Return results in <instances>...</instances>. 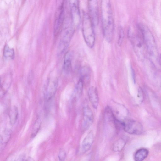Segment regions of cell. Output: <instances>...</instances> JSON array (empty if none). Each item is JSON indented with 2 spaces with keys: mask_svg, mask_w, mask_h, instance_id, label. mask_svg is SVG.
I'll list each match as a JSON object with an SVG mask.
<instances>
[{
  "mask_svg": "<svg viewBox=\"0 0 161 161\" xmlns=\"http://www.w3.org/2000/svg\"><path fill=\"white\" fill-rule=\"evenodd\" d=\"M64 9L63 3L61 4L55 15L54 26V34L57 36L61 31L64 20Z\"/></svg>",
  "mask_w": 161,
  "mask_h": 161,
  "instance_id": "obj_8",
  "label": "cell"
},
{
  "mask_svg": "<svg viewBox=\"0 0 161 161\" xmlns=\"http://www.w3.org/2000/svg\"><path fill=\"white\" fill-rule=\"evenodd\" d=\"M3 54L4 57L6 59L12 60L14 58V49L10 48L7 44L4 47Z\"/></svg>",
  "mask_w": 161,
  "mask_h": 161,
  "instance_id": "obj_19",
  "label": "cell"
},
{
  "mask_svg": "<svg viewBox=\"0 0 161 161\" xmlns=\"http://www.w3.org/2000/svg\"><path fill=\"white\" fill-rule=\"evenodd\" d=\"M123 128L127 133L140 135L143 132L142 125L139 122L131 119H125L123 122Z\"/></svg>",
  "mask_w": 161,
  "mask_h": 161,
  "instance_id": "obj_7",
  "label": "cell"
},
{
  "mask_svg": "<svg viewBox=\"0 0 161 161\" xmlns=\"http://www.w3.org/2000/svg\"><path fill=\"white\" fill-rule=\"evenodd\" d=\"M94 139L93 131L91 130L83 140L81 145L80 153L84 154L88 151L91 148Z\"/></svg>",
  "mask_w": 161,
  "mask_h": 161,
  "instance_id": "obj_11",
  "label": "cell"
},
{
  "mask_svg": "<svg viewBox=\"0 0 161 161\" xmlns=\"http://www.w3.org/2000/svg\"><path fill=\"white\" fill-rule=\"evenodd\" d=\"M138 27L141 33L146 48L149 56L153 60L154 59L160 64V55H159L155 39L150 31L146 26L142 24H138Z\"/></svg>",
  "mask_w": 161,
  "mask_h": 161,
  "instance_id": "obj_2",
  "label": "cell"
},
{
  "mask_svg": "<svg viewBox=\"0 0 161 161\" xmlns=\"http://www.w3.org/2000/svg\"><path fill=\"white\" fill-rule=\"evenodd\" d=\"M83 128L86 130L92 125L94 119L92 110L88 106H84L83 108Z\"/></svg>",
  "mask_w": 161,
  "mask_h": 161,
  "instance_id": "obj_10",
  "label": "cell"
},
{
  "mask_svg": "<svg viewBox=\"0 0 161 161\" xmlns=\"http://www.w3.org/2000/svg\"><path fill=\"white\" fill-rule=\"evenodd\" d=\"M80 72V78L82 80L84 83L85 82H88L91 74V71L89 67L86 66L83 67L81 69Z\"/></svg>",
  "mask_w": 161,
  "mask_h": 161,
  "instance_id": "obj_18",
  "label": "cell"
},
{
  "mask_svg": "<svg viewBox=\"0 0 161 161\" xmlns=\"http://www.w3.org/2000/svg\"><path fill=\"white\" fill-rule=\"evenodd\" d=\"M131 72L132 77V79L133 80V81L135 83L136 81V76L135 72H134V70L132 67H131Z\"/></svg>",
  "mask_w": 161,
  "mask_h": 161,
  "instance_id": "obj_25",
  "label": "cell"
},
{
  "mask_svg": "<svg viewBox=\"0 0 161 161\" xmlns=\"http://www.w3.org/2000/svg\"><path fill=\"white\" fill-rule=\"evenodd\" d=\"M124 37V33L122 29L121 28L120 30L119 37L118 41V44L119 46L122 44Z\"/></svg>",
  "mask_w": 161,
  "mask_h": 161,
  "instance_id": "obj_24",
  "label": "cell"
},
{
  "mask_svg": "<svg viewBox=\"0 0 161 161\" xmlns=\"http://www.w3.org/2000/svg\"><path fill=\"white\" fill-rule=\"evenodd\" d=\"M58 86V81L55 79H49L44 89V97L45 103L48 104L53 100L55 94Z\"/></svg>",
  "mask_w": 161,
  "mask_h": 161,
  "instance_id": "obj_6",
  "label": "cell"
},
{
  "mask_svg": "<svg viewBox=\"0 0 161 161\" xmlns=\"http://www.w3.org/2000/svg\"><path fill=\"white\" fill-rule=\"evenodd\" d=\"M126 144L125 140L120 138L115 142L113 144V149L115 152H120L124 148Z\"/></svg>",
  "mask_w": 161,
  "mask_h": 161,
  "instance_id": "obj_21",
  "label": "cell"
},
{
  "mask_svg": "<svg viewBox=\"0 0 161 161\" xmlns=\"http://www.w3.org/2000/svg\"><path fill=\"white\" fill-rule=\"evenodd\" d=\"M72 24L75 28L79 25L80 22V14L79 0H69Z\"/></svg>",
  "mask_w": 161,
  "mask_h": 161,
  "instance_id": "obj_9",
  "label": "cell"
},
{
  "mask_svg": "<svg viewBox=\"0 0 161 161\" xmlns=\"http://www.w3.org/2000/svg\"><path fill=\"white\" fill-rule=\"evenodd\" d=\"M128 37L137 57L140 60H143L145 58L146 48L142 37L135 35L130 31L128 33Z\"/></svg>",
  "mask_w": 161,
  "mask_h": 161,
  "instance_id": "obj_5",
  "label": "cell"
},
{
  "mask_svg": "<svg viewBox=\"0 0 161 161\" xmlns=\"http://www.w3.org/2000/svg\"><path fill=\"white\" fill-rule=\"evenodd\" d=\"M41 121L40 119L38 117L36 120L33 128L31 135V137L34 138L37 135L40 128Z\"/></svg>",
  "mask_w": 161,
  "mask_h": 161,
  "instance_id": "obj_22",
  "label": "cell"
},
{
  "mask_svg": "<svg viewBox=\"0 0 161 161\" xmlns=\"http://www.w3.org/2000/svg\"><path fill=\"white\" fill-rule=\"evenodd\" d=\"M148 154V150L145 148L140 149L136 151L134 159L136 161H142L145 159Z\"/></svg>",
  "mask_w": 161,
  "mask_h": 161,
  "instance_id": "obj_16",
  "label": "cell"
},
{
  "mask_svg": "<svg viewBox=\"0 0 161 161\" xmlns=\"http://www.w3.org/2000/svg\"><path fill=\"white\" fill-rule=\"evenodd\" d=\"M84 85L83 81L80 78L75 86L73 94L74 98L77 99L80 97L83 91Z\"/></svg>",
  "mask_w": 161,
  "mask_h": 161,
  "instance_id": "obj_17",
  "label": "cell"
},
{
  "mask_svg": "<svg viewBox=\"0 0 161 161\" xmlns=\"http://www.w3.org/2000/svg\"><path fill=\"white\" fill-rule=\"evenodd\" d=\"M75 29L71 23L64 28L58 47L57 54H62L68 47L74 32Z\"/></svg>",
  "mask_w": 161,
  "mask_h": 161,
  "instance_id": "obj_4",
  "label": "cell"
},
{
  "mask_svg": "<svg viewBox=\"0 0 161 161\" xmlns=\"http://www.w3.org/2000/svg\"><path fill=\"white\" fill-rule=\"evenodd\" d=\"M94 26L90 15L84 12L82 19V32L86 44L90 48L93 47L95 42Z\"/></svg>",
  "mask_w": 161,
  "mask_h": 161,
  "instance_id": "obj_3",
  "label": "cell"
},
{
  "mask_svg": "<svg viewBox=\"0 0 161 161\" xmlns=\"http://www.w3.org/2000/svg\"><path fill=\"white\" fill-rule=\"evenodd\" d=\"M101 20L103 36L108 42H110L113 36L114 23L110 0H101Z\"/></svg>",
  "mask_w": 161,
  "mask_h": 161,
  "instance_id": "obj_1",
  "label": "cell"
},
{
  "mask_svg": "<svg viewBox=\"0 0 161 161\" xmlns=\"http://www.w3.org/2000/svg\"><path fill=\"white\" fill-rule=\"evenodd\" d=\"M73 53L71 51L67 52L64 57L63 64V70L64 73L69 74L72 69L71 61Z\"/></svg>",
  "mask_w": 161,
  "mask_h": 161,
  "instance_id": "obj_15",
  "label": "cell"
},
{
  "mask_svg": "<svg viewBox=\"0 0 161 161\" xmlns=\"http://www.w3.org/2000/svg\"><path fill=\"white\" fill-rule=\"evenodd\" d=\"M90 15L94 25H97L98 23V13L97 0H90L89 1Z\"/></svg>",
  "mask_w": 161,
  "mask_h": 161,
  "instance_id": "obj_12",
  "label": "cell"
},
{
  "mask_svg": "<svg viewBox=\"0 0 161 161\" xmlns=\"http://www.w3.org/2000/svg\"><path fill=\"white\" fill-rule=\"evenodd\" d=\"M58 158L60 161H62L65 160L66 157V153L63 149H60L58 154Z\"/></svg>",
  "mask_w": 161,
  "mask_h": 161,
  "instance_id": "obj_23",
  "label": "cell"
},
{
  "mask_svg": "<svg viewBox=\"0 0 161 161\" xmlns=\"http://www.w3.org/2000/svg\"><path fill=\"white\" fill-rule=\"evenodd\" d=\"M1 84V78L0 77V87Z\"/></svg>",
  "mask_w": 161,
  "mask_h": 161,
  "instance_id": "obj_26",
  "label": "cell"
},
{
  "mask_svg": "<svg viewBox=\"0 0 161 161\" xmlns=\"http://www.w3.org/2000/svg\"><path fill=\"white\" fill-rule=\"evenodd\" d=\"M88 95L89 101L93 107L96 109L99 103V97L96 88L94 86L90 87L88 91Z\"/></svg>",
  "mask_w": 161,
  "mask_h": 161,
  "instance_id": "obj_13",
  "label": "cell"
},
{
  "mask_svg": "<svg viewBox=\"0 0 161 161\" xmlns=\"http://www.w3.org/2000/svg\"><path fill=\"white\" fill-rule=\"evenodd\" d=\"M11 132L10 129H7L0 134V155L9 140Z\"/></svg>",
  "mask_w": 161,
  "mask_h": 161,
  "instance_id": "obj_14",
  "label": "cell"
},
{
  "mask_svg": "<svg viewBox=\"0 0 161 161\" xmlns=\"http://www.w3.org/2000/svg\"><path fill=\"white\" fill-rule=\"evenodd\" d=\"M18 115L17 107L14 106L10 110L9 113L10 122L11 124L14 125L17 121Z\"/></svg>",
  "mask_w": 161,
  "mask_h": 161,
  "instance_id": "obj_20",
  "label": "cell"
}]
</instances>
